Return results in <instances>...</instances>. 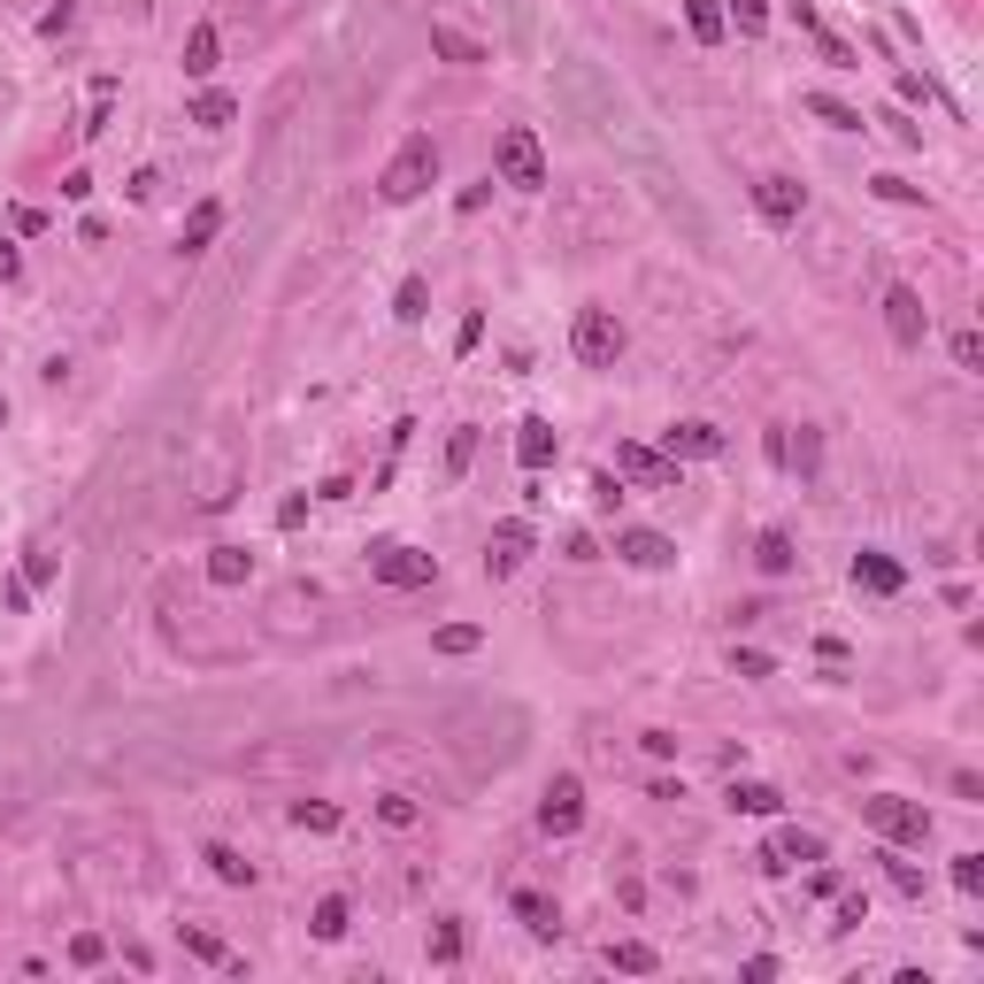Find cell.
Wrapping results in <instances>:
<instances>
[{"instance_id": "52", "label": "cell", "mask_w": 984, "mask_h": 984, "mask_svg": "<svg viewBox=\"0 0 984 984\" xmlns=\"http://www.w3.org/2000/svg\"><path fill=\"white\" fill-rule=\"evenodd\" d=\"M0 608H9V615H31V585L9 577V585H0Z\"/></svg>"}, {"instance_id": "33", "label": "cell", "mask_w": 984, "mask_h": 984, "mask_svg": "<svg viewBox=\"0 0 984 984\" xmlns=\"http://www.w3.org/2000/svg\"><path fill=\"white\" fill-rule=\"evenodd\" d=\"M877 861H884V877H892V892H908V900H923V869H916V861H900V854H892V846H884Z\"/></svg>"}, {"instance_id": "44", "label": "cell", "mask_w": 984, "mask_h": 984, "mask_svg": "<svg viewBox=\"0 0 984 984\" xmlns=\"http://www.w3.org/2000/svg\"><path fill=\"white\" fill-rule=\"evenodd\" d=\"M877 124H884V131H892V139H900V146H923V124H916V116H908V108H884V116H877Z\"/></svg>"}, {"instance_id": "16", "label": "cell", "mask_w": 984, "mask_h": 984, "mask_svg": "<svg viewBox=\"0 0 984 984\" xmlns=\"http://www.w3.org/2000/svg\"><path fill=\"white\" fill-rule=\"evenodd\" d=\"M615 477H639V485H677V462L662 446H615Z\"/></svg>"}, {"instance_id": "25", "label": "cell", "mask_w": 984, "mask_h": 984, "mask_svg": "<svg viewBox=\"0 0 984 984\" xmlns=\"http://www.w3.org/2000/svg\"><path fill=\"white\" fill-rule=\"evenodd\" d=\"M685 31L700 39V47H724V0H685Z\"/></svg>"}, {"instance_id": "24", "label": "cell", "mask_w": 984, "mask_h": 984, "mask_svg": "<svg viewBox=\"0 0 984 984\" xmlns=\"http://www.w3.org/2000/svg\"><path fill=\"white\" fill-rule=\"evenodd\" d=\"M724 800H731L739 816H777V808H784V792H777V784H754V777H731Z\"/></svg>"}, {"instance_id": "15", "label": "cell", "mask_w": 984, "mask_h": 984, "mask_svg": "<svg viewBox=\"0 0 984 984\" xmlns=\"http://www.w3.org/2000/svg\"><path fill=\"white\" fill-rule=\"evenodd\" d=\"M854 585H861V592H877V600H892V592L908 585V570L892 562L884 547H861V554H854Z\"/></svg>"}, {"instance_id": "58", "label": "cell", "mask_w": 984, "mask_h": 984, "mask_svg": "<svg viewBox=\"0 0 984 984\" xmlns=\"http://www.w3.org/2000/svg\"><path fill=\"white\" fill-rule=\"evenodd\" d=\"M0 431H9V400H0Z\"/></svg>"}, {"instance_id": "50", "label": "cell", "mask_w": 984, "mask_h": 984, "mask_svg": "<svg viewBox=\"0 0 984 984\" xmlns=\"http://www.w3.org/2000/svg\"><path fill=\"white\" fill-rule=\"evenodd\" d=\"M485 201H493V177H477V186H462V193H455V216H477Z\"/></svg>"}, {"instance_id": "47", "label": "cell", "mask_w": 984, "mask_h": 984, "mask_svg": "<svg viewBox=\"0 0 984 984\" xmlns=\"http://www.w3.org/2000/svg\"><path fill=\"white\" fill-rule=\"evenodd\" d=\"M777 662L769 654H754V647H731V677H769Z\"/></svg>"}, {"instance_id": "21", "label": "cell", "mask_w": 984, "mask_h": 984, "mask_svg": "<svg viewBox=\"0 0 984 984\" xmlns=\"http://www.w3.org/2000/svg\"><path fill=\"white\" fill-rule=\"evenodd\" d=\"M201 861H208V877H216V884H231V892H246V884H254V861H246L239 846H223V839H208V846H201Z\"/></svg>"}, {"instance_id": "6", "label": "cell", "mask_w": 984, "mask_h": 984, "mask_svg": "<svg viewBox=\"0 0 984 984\" xmlns=\"http://www.w3.org/2000/svg\"><path fill=\"white\" fill-rule=\"evenodd\" d=\"M754 216L777 223V231L800 223V216H808V186H800V177H754Z\"/></svg>"}, {"instance_id": "38", "label": "cell", "mask_w": 984, "mask_h": 984, "mask_svg": "<svg viewBox=\"0 0 984 984\" xmlns=\"http://www.w3.org/2000/svg\"><path fill=\"white\" fill-rule=\"evenodd\" d=\"M101 961H108V938L101 931H77L69 938V969H101Z\"/></svg>"}, {"instance_id": "4", "label": "cell", "mask_w": 984, "mask_h": 984, "mask_svg": "<svg viewBox=\"0 0 984 984\" xmlns=\"http://www.w3.org/2000/svg\"><path fill=\"white\" fill-rule=\"evenodd\" d=\"M570 354H577L585 370H615V362H623V323H615V308H577Z\"/></svg>"}, {"instance_id": "39", "label": "cell", "mask_w": 984, "mask_h": 984, "mask_svg": "<svg viewBox=\"0 0 984 984\" xmlns=\"http://www.w3.org/2000/svg\"><path fill=\"white\" fill-rule=\"evenodd\" d=\"M724 24H739L746 39H762V31H769V0H731V16H724Z\"/></svg>"}, {"instance_id": "27", "label": "cell", "mask_w": 984, "mask_h": 984, "mask_svg": "<svg viewBox=\"0 0 984 984\" xmlns=\"http://www.w3.org/2000/svg\"><path fill=\"white\" fill-rule=\"evenodd\" d=\"M608 969H623V976H654L662 954H654L647 938H615V946H608Z\"/></svg>"}, {"instance_id": "42", "label": "cell", "mask_w": 984, "mask_h": 984, "mask_svg": "<svg viewBox=\"0 0 984 984\" xmlns=\"http://www.w3.org/2000/svg\"><path fill=\"white\" fill-rule=\"evenodd\" d=\"M816 54H823L831 69H861V62H854V39H839V31H823V24H816Z\"/></svg>"}, {"instance_id": "46", "label": "cell", "mask_w": 984, "mask_h": 984, "mask_svg": "<svg viewBox=\"0 0 984 984\" xmlns=\"http://www.w3.org/2000/svg\"><path fill=\"white\" fill-rule=\"evenodd\" d=\"M69 24H77V0H54V9L39 16V39H62Z\"/></svg>"}, {"instance_id": "35", "label": "cell", "mask_w": 984, "mask_h": 984, "mask_svg": "<svg viewBox=\"0 0 984 984\" xmlns=\"http://www.w3.org/2000/svg\"><path fill=\"white\" fill-rule=\"evenodd\" d=\"M431 647H438V654H477V647H485V631H477V623H446V631H438Z\"/></svg>"}, {"instance_id": "8", "label": "cell", "mask_w": 984, "mask_h": 984, "mask_svg": "<svg viewBox=\"0 0 984 984\" xmlns=\"http://www.w3.org/2000/svg\"><path fill=\"white\" fill-rule=\"evenodd\" d=\"M531 523L523 515H508V523H493V539H485V577H515L523 562H531Z\"/></svg>"}, {"instance_id": "13", "label": "cell", "mask_w": 984, "mask_h": 984, "mask_svg": "<svg viewBox=\"0 0 984 984\" xmlns=\"http://www.w3.org/2000/svg\"><path fill=\"white\" fill-rule=\"evenodd\" d=\"M554 455H562V431H554L547 416H523V423H515V462H523L531 477H539Z\"/></svg>"}, {"instance_id": "2", "label": "cell", "mask_w": 984, "mask_h": 984, "mask_svg": "<svg viewBox=\"0 0 984 984\" xmlns=\"http://www.w3.org/2000/svg\"><path fill=\"white\" fill-rule=\"evenodd\" d=\"M861 816H869V831L892 839V846H923V839H931V808H923V800H900V792H869Z\"/></svg>"}, {"instance_id": "55", "label": "cell", "mask_w": 984, "mask_h": 984, "mask_svg": "<svg viewBox=\"0 0 984 984\" xmlns=\"http://www.w3.org/2000/svg\"><path fill=\"white\" fill-rule=\"evenodd\" d=\"M592 500H600V508H615V500H623V477H615V470H600V477H592Z\"/></svg>"}, {"instance_id": "48", "label": "cell", "mask_w": 984, "mask_h": 984, "mask_svg": "<svg viewBox=\"0 0 984 984\" xmlns=\"http://www.w3.org/2000/svg\"><path fill=\"white\" fill-rule=\"evenodd\" d=\"M954 362H961V370H984V338H976V331H954Z\"/></svg>"}, {"instance_id": "14", "label": "cell", "mask_w": 984, "mask_h": 984, "mask_svg": "<svg viewBox=\"0 0 984 984\" xmlns=\"http://www.w3.org/2000/svg\"><path fill=\"white\" fill-rule=\"evenodd\" d=\"M508 908H515V923H523L531 938H562V908L547 900L539 884H515V892H508Z\"/></svg>"}, {"instance_id": "49", "label": "cell", "mask_w": 984, "mask_h": 984, "mask_svg": "<svg viewBox=\"0 0 984 984\" xmlns=\"http://www.w3.org/2000/svg\"><path fill=\"white\" fill-rule=\"evenodd\" d=\"M808 892H816V900H839V892H846V877H839L831 861H816V877H808Z\"/></svg>"}, {"instance_id": "51", "label": "cell", "mask_w": 984, "mask_h": 984, "mask_svg": "<svg viewBox=\"0 0 984 984\" xmlns=\"http://www.w3.org/2000/svg\"><path fill=\"white\" fill-rule=\"evenodd\" d=\"M16 278H24V254H16L9 231H0V285H16Z\"/></svg>"}, {"instance_id": "43", "label": "cell", "mask_w": 984, "mask_h": 984, "mask_svg": "<svg viewBox=\"0 0 984 984\" xmlns=\"http://www.w3.org/2000/svg\"><path fill=\"white\" fill-rule=\"evenodd\" d=\"M54 570H62V554H54V547H31V554H24V585H31V592H39V585H54Z\"/></svg>"}, {"instance_id": "10", "label": "cell", "mask_w": 984, "mask_h": 984, "mask_svg": "<svg viewBox=\"0 0 984 984\" xmlns=\"http://www.w3.org/2000/svg\"><path fill=\"white\" fill-rule=\"evenodd\" d=\"M615 554L631 562V570H677V539H669V531H639V523L615 531Z\"/></svg>"}, {"instance_id": "40", "label": "cell", "mask_w": 984, "mask_h": 984, "mask_svg": "<svg viewBox=\"0 0 984 984\" xmlns=\"http://www.w3.org/2000/svg\"><path fill=\"white\" fill-rule=\"evenodd\" d=\"M470 462H477V431H470V423H462V431H455V438H446V477H462V470H470Z\"/></svg>"}, {"instance_id": "11", "label": "cell", "mask_w": 984, "mask_h": 984, "mask_svg": "<svg viewBox=\"0 0 984 984\" xmlns=\"http://www.w3.org/2000/svg\"><path fill=\"white\" fill-rule=\"evenodd\" d=\"M662 455L669 462H715V455H724V431H715V423H669L662 431Z\"/></svg>"}, {"instance_id": "53", "label": "cell", "mask_w": 984, "mask_h": 984, "mask_svg": "<svg viewBox=\"0 0 984 984\" xmlns=\"http://www.w3.org/2000/svg\"><path fill=\"white\" fill-rule=\"evenodd\" d=\"M485 346V316H462V331H455V354H477Z\"/></svg>"}, {"instance_id": "26", "label": "cell", "mask_w": 984, "mask_h": 984, "mask_svg": "<svg viewBox=\"0 0 984 984\" xmlns=\"http://www.w3.org/2000/svg\"><path fill=\"white\" fill-rule=\"evenodd\" d=\"M186 954H193V961H208V969H246V961H239V954H231L208 923H186Z\"/></svg>"}, {"instance_id": "36", "label": "cell", "mask_w": 984, "mask_h": 984, "mask_svg": "<svg viewBox=\"0 0 984 984\" xmlns=\"http://www.w3.org/2000/svg\"><path fill=\"white\" fill-rule=\"evenodd\" d=\"M892 85H900V108H931V101H938V85H931L923 69H900Z\"/></svg>"}, {"instance_id": "18", "label": "cell", "mask_w": 984, "mask_h": 984, "mask_svg": "<svg viewBox=\"0 0 984 984\" xmlns=\"http://www.w3.org/2000/svg\"><path fill=\"white\" fill-rule=\"evenodd\" d=\"M754 570H762V577H792V570H800V547H792L784 523H769L762 539H754Z\"/></svg>"}, {"instance_id": "45", "label": "cell", "mask_w": 984, "mask_h": 984, "mask_svg": "<svg viewBox=\"0 0 984 984\" xmlns=\"http://www.w3.org/2000/svg\"><path fill=\"white\" fill-rule=\"evenodd\" d=\"M861 923H869V900L861 892H839V923L831 931H861Z\"/></svg>"}, {"instance_id": "56", "label": "cell", "mask_w": 984, "mask_h": 984, "mask_svg": "<svg viewBox=\"0 0 984 984\" xmlns=\"http://www.w3.org/2000/svg\"><path fill=\"white\" fill-rule=\"evenodd\" d=\"M301 523H308V493H293V500L278 508V531H301Z\"/></svg>"}, {"instance_id": "3", "label": "cell", "mask_w": 984, "mask_h": 984, "mask_svg": "<svg viewBox=\"0 0 984 984\" xmlns=\"http://www.w3.org/2000/svg\"><path fill=\"white\" fill-rule=\"evenodd\" d=\"M500 186L547 193V146H539V131H531V124H508V131H500Z\"/></svg>"}, {"instance_id": "57", "label": "cell", "mask_w": 984, "mask_h": 984, "mask_svg": "<svg viewBox=\"0 0 984 984\" xmlns=\"http://www.w3.org/2000/svg\"><path fill=\"white\" fill-rule=\"evenodd\" d=\"M739 976H746V984H769V976H777V954H754V961H746Z\"/></svg>"}, {"instance_id": "41", "label": "cell", "mask_w": 984, "mask_h": 984, "mask_svg": "<svg viewBox=\"0 0 984 984\" xmlns=\"http://www.w3.org/2000/svg\"><path fill=\"white\" fill-rule=\"evenodd\" d=\"M946 877H954V892H969V900H976V892H984V854H954Z\"/></svg>"}, {"instance_id": "19", "label": "cell", "mask_w": 984, "mask_h": 984, "mask_svg": "<svg viewBox=\"0 0 984 984\" xmlns=\"http://www.w3.org/2000/svg\"><path fill=\"white\" fill-rule=\"evenodd\" d=\"M216 231H223V201H193L186 231H177V254H208V246H216Z\"/></svg>"}, {"instance_id": "30", "label": "cell", "mask_w": 984, "mask_h": 984, "mask_svg": "<svg viewBox=\"0 0 984 984\" xmlns=\"http://www.w3.org/2000/svg\"><path fill=\"white\" fill-rule=\"evenodd\" d=\"M186 116H193L201 131H223V124L239 116V101H231V93H193V108H186Z\"/></svg>"}, {"instance_id": "34", "label": "cell", "mask_w": 984, "mask_h": 984, "mask_svg": "<svg viewBox=\"0 0 984 984\" xmlns=\"http://www.w3.org/2000/svg\"><path fill=\"white\" fill-rule=\"evenodd\" d=\"M869 193H877V201H900V208H923V186H908V177H892V169L869 177Z\"/></svg>"}, {"instance_id": "22", "label": "cell", "mask_w": 984, "mask_h": 984, "mask_svg": "<svg viewBox=\"0 0 984 984\" xmlns=\"http://www.w3.org/2000/svg\"><path fill=\"white\" fill-rule=\"evenodd\" d=\"M246 577H254V554L246 547H208V585L216 592H239Z\"/></svg>"}, {"instance_id": "23", "label": "cell", "mask_w": 984, "mask_h": 984, "mask_svg": "<svg viewBox=\"0 0 984 984\" xmlns=\"http://www.w3.org/2000/svg\"><path fill=\"white\" fill-rule=\"evenodd\" d=\"M346 923H354V900H346V892H323V900L308 908V931H316L323 946H331V938H346Z\"/></svg>"}, {"instance_id": "54", "label": "cell", "mask_w": 984, "mask_h": 984, "mask_svg": "<svg viewBox=\"0 0 984 984\" xmlns=\"http://www.w3.org/2000/svg\"><path fill=\"white\" fill-rule=\"evenodd\" d=\"M62 201H93V169H69L62 177Z\"/></svg>"}, {"instance_id": "20", "label": "cell", "mask_w": 984, "mask_h": 984, "mask_svg": "<svg viewBox=\"0 0 984 984\" xmlns=\"http://www.w3.org/2000/svg\"><path fill=\"white\" fill-rule=\"evenodd\" d=\"M216 62H223V39H216V24H193V31H186V62H177V69H186V77L201 85V77H216Z\"/></svg>"}, {"instance_id": "17", "label": "cell", "mask_w": 984, "mask_h": 984, "mask_svg": "<svg viewBox=\"0 0 984 984\" xmlns=\"http://www.w3.org/2000/svg\"><path fill=\"white\" fill-rule=\"evenodd\" d=\"M431 54H438V62H455V69H477V62H493V47H485V39H470L462 24H431Z\"/></svg>"}, {"instance_id": "5", "label": "cell", "mask_w": 984, "mask_h": 984, "mask_svg": "<svg viewBox=\"0 0 984 984\" xmlns=\"http://www.w3.org/2000/svg\"><path fill=\"white\" fill-rule=\"evenodd\" d=\"M370 577H378V585H393V592H416V585H431V577H438V562H431V554H416V547H400V539H385V547H370Z\"/></svg>"}, {"instance_id": "1", "label": "cell", "mask_w": 984, "mask_h": 984, "mask_svg": "<svg viewBox=\"0 0 984 984\" xmlns=\"http://www.w3.org/2000/svg\"><path fill=\"white\" fill-rule=\"evenodd\" d=\"M438 186V139L431 131H408L400 146H393V162L378 169V201L385 208H408V201H423Z\"/></svg>"}, {"instance_id": "37", "label": "cell", "mask_w": 984, "mask_h": 984, "mask_svg": "<svg viewBox=\"0 0 984 984\" xmlns=\"http://www.w3.org/2000/svg\"><path fill=\"white\" fill-rule=\"evenodd\" d=\"M293 823L301 831H338V808L331 800H293Z\"/></svg>"}, {"instance_id": "28", "label": "cell", "mask_w": 984, "mask_h": 984, "mask_svg": "<svg viewBox=\"0 0 984 984\" xmlns=\"http://www.w3.org/2000/svg\"><path fill=\"white\" fill-rule=\"evenodd\" d=\"M800 108H808L816 124H831V131H861V108H846V101H831V93H808Z\"/></svg>"}, {"instance_id": "12", "label": "cell", "mask_w": 984, "mask_h": 984, "mask_svg": "<svg viewBox=\"0 0 984 984\" xmlns=\"http://www.w3.org/2000/svg\"><path fill=\"white\" fill-rule=\"evenodd\" d=\"M754 861H762L769 877H784L792 861H823V839H816V831H800V823H784V831H777V839H769Z\"/></svg>"}, {"instance_id": "29", "label": "cell", "mask_w": 984, "mask_h": 984, "mask_svg": "<svg viewBox=\"0 0 984 984\" xmlns=\"http://www.w3.org/2000/svg\"><path fill=\"white\" fill-rule=\"evenodd\" d=\"M462 954H470V931H462V923H455V916H446V923H438V931H431V961H438V969H455V961H462Z\"/></svg>"}, {"instance_id": "7", "label": "cell", "mask_w": 984, "mask_h": 984, "mask_svg": "<svg viewBox=\"0 0 984 984\" xmlns=\"http://www.w3.org/2000/svg\"><path fill=\"white\" fill-rule=\"evenodd\" d=\"M884 331H892V346H923L931 308H923V293H916V285H884Z\"/></svg>"}, {"instance_id": "9", "label": "cell", "mask_w": 984, "mask_h": 984, "mask_svg": "<svg viewBox=\"0 0 984 984\" xmlns=\"http://www.w3.org/2000/svg\"><path fill=\"white\" fill-rule=\"evenodd\" d=\"M577 823H585V784L562 769V777L547 784V800H539V831H547V839H570Z\"/></svg>"}, {"instance_id": "32", "label": "cell", "mask_w": 984, "mask_h": 984, "mask_svg": "<svg viewBox=\"0 0 984 984\" xmlns=\"http://www.w3.org/2000/svg\"><path fill=\"white\" fill-rule=\"evenodd\" d=\"M378 823H385V831H416V823H423V808H416L408 792H385V800H378Z\"/></svg>"}, {"instance_id": "31", "label": "cell", "mask_w": 984, "mask_h": 984, "mask_svg": "<svg viewBox=\"0 0 984 984\" xmlns=\"http://www.w3.org/2000/svg\"><path fill=\"white\" fill-rule=\"evenodd\" d=\"M393 316H400V323H423V316H431V285H423V278H400V293H393Z\"/></svg>"}]
</instances>
